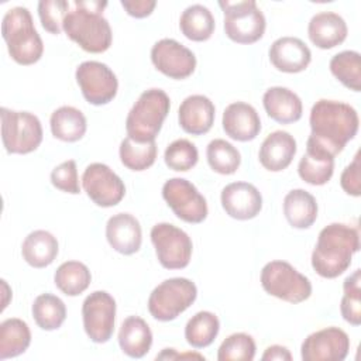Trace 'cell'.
Listing matches in <instances>:
<instances>
[{
	"instance_id": "cell-14",
	"label": "cell",
	"mask_w": 361,
	"mask_h": 361,
	"mask_svg": "<svg viewBox=\"0 0 361 361\" xmlns=\"http://www.w3.org/2000/svg\"><path fill=\"white\" fill-rule=\"evenodd\" d=\"M82 186L90 200L100 207L116 206L126 195L121 178L102 162H93L86 166L82 175Z\"/></svg>"
},
{
	"instance_id": "cell-19",
	"label": "cell",
	"mask_w": 361,
	"mask_h": 361,
	"mask_svg": "<svg viewBox=\"0 0 361 361\" xmlns=\"http://www.w3.org/2000/svg\"><path fill=\"white\" fill-rule=\"evenodd\" d=\"M223 130L235 141H251L261 131V118L257 110L244 102L228 104L223 113Z\"/></svg>"
},
{
	"instance_id": "cell-26",
	"label": "cell",
	"mask_w": 361,
	"mask_h": 361,
	"mask_svg": "<svg viewBox=\"0 0 361 361\" xmlns=\"http://www.w3.org/2000/svg\"><path fill=\"white\" fill-rule=\"evenodd\" d=\"M334 172V157L329 152L306 144V154L300 158L298 173L309 185L322 186L327 183Z\"/></svg>"
},
{
	"instance_id": "cell-37",
	"label": "cell",
	"mask_w": 361,
	"mask_h": 361,
	"mask_svg": "<svg viewBox=\"0 0 361 361\" xmlns=\"http://www.w3.org/2000/svg\"><path fill=\"white\" fill-rule=\"evenodd\" d=\"M206 157L209 166L221 175L234 173L241 164L240 151L233 144L221 138H216L209 142Z\"/></svg>"
},
{
	"instance_id": "cell-25",
	"label": "cell",
	"mask_w": 361,
	"mask_h": 361,
	"mask_svg": "<svg viewBox=\"0 0 361 361\" xmlns=\"http://www.w3.org/2000/svg\"><path fill=\"white\" fill-rule=\"evenodd\" d=\"M118 345L131 358H142L152 345V333L148 323L138 316H128L118 331Z\"/></svg>"
},
{
	"instance_id": "cell-24",
	"label": "cell",
	"mask_w": 361,
	"mask_h": 361,
	"mask_svg": "<svg viewBox=\"0 0 361 361\" xmlns=\"http://www.w3.org/2000/svg\"><path fill=\"white\" fill-rule=\"evenodd\" d=\"M262 103L267 114L276 123L289 124L300 120L302 117V100L295 92L288 87H269L264 93Z\"/></svg>"
},
{
	"instance_id": "cell-20",
	"label": "cell",
	"mask_w": 361,
	"mask_h": 361,
	"mask_svg": "<svg viewBox=\"0 0 361 361\" xmlns=\"http://www.w3.org/2000/svg\"><path fill=\"white\" fill-rule=\"evenodd\" d=\"M106 238L113 250L131 255L140 250L142 243L140 221L130 213H117L107 220Z\"/></svg>"
},
{
	"instance_id": "cell-7",
	"label": "cell",
	"mask_w": 361,
	"mask_h": 361,
	"mask_svg": "<svg viewBox=\"0 0 361 361\" xmlns=\"http://www.w3.org/2000/svg\"><path fill=\"white\" fill-rule=\"evenodd\" d=\"M1 140L8 154H30L42 141V126L39 118L28 111L0 109Z\"/></svg>"
},
{
	"instance_id": "cell-13",
	"label": "cell",
	"mask_w": 361,
	"mask_h": 361,
	"mask_svg": "<svg viewBox=\"0 0 361 361\" xmlns=\"http://www.w3.org/2000/svg\"><path fill=\"white\" fill-rule=\"evenodd\" d=\"M75 76L83 97L90 104H107L117 94V76L103 62L85 61L76 68Z\"/></svg>"
},
{
	"instance_id": "cell-4",
	"label": "cell",
	"mask_w": 361,
	"mask_h": 361,
	"mask_svg": "<svg viewBox=\"0 0 361 361\" xmlns=\"http://www.w3.org/2000/svg\"><path fill=\"white\" fill-rule=\"evenodd\" d=\"M1 35L11 59L17 63L32 65L41 59L44 44L27 7L17 6L7 10L1 23Z\"/></svg>"
},
{
	"instance_id": "cell-40",
	"label": "cell",
	"mask_w": 361,
	"mask_h": 361,
	"mask_svg": "<svg viewBox=\"0 0 361 361\" xmlns=\"http://www.w3.org/2000/svg\"><path fill=\"white\" fill-rule=\"evenodd\" d=\"M164 159L169 169L186 172L197 164L199 152L193 142L186 138H179L166 147Z\"/></svg>"
},
{
	"instance_id": "cell-34",
	"label": "cell",
	"mask_w": 361,
	"mask_h": 361,
	"mask_svg": "<svg viewBox=\"0 0 361 361\" xmlns=\"http://www.w3.org/2000/svg\"><path fill=\"white\" fill-rule=\"evenodd\" d=\"M220 322L212 312L203 310L192 316L185 327V338L188 344L195 348H204L210 345L217 337Z\"/></svg>"
},
{
	"instance_id": "cell-21",
	"label": "cell",
	"mask_w": 361,
	"mask_h": 361,
	"mask_svg": "<svg viewBox=\"0 0 361 361\" xmlns=\"http://www.w3.org/2000/svg\"><path fill=\"white\" fill-rule=\"evenodd\" d=\"M214 114L216 109L209 97L203 94H192L179 106V126L188 134L202 135L213 127Z\"/></svg>"
},
{
	"instance_id": "cell-3",
	"label": "cell",
	"mask_w": 361,
	"mask_h": 361,
	"mask_svg": "<svg viewBox=\"0 0 361 361\" xmlns=\"http://www.w3.org/2000/svg\"><path fill=\"white\" fill-rule=\"evenodd\" d=\"M63 21V31L83 51L102 54L107 51L113 41L109 21L103 17L107 1L76 0Z\"/></svg>"
},
{
	"instance_id": "cell-10",
	"label": "cell",
	"mask_w": 361,
	"mask_h": 361,
	"mask_svg": "<svg viewBox=\"0 0 361 361\" xmlns=\"http://www.w3.org/2000/svg\"><path fill=\"white\" fill-rule=\"evenodd\" d=\"M151 241L164 268L182 269L189 265L193 244L182 228L171 223H158L151 228Z\"/></svg>"
},
{
	"instance_id": "cell-36",
	"label": "cell",
	"mask_w": 361,
	"mask_h": 361,
	"mask_svg": "<svg viewBox=\"0 0 361 361\" xmlns=\"http://www.w3.org/2000/svg\"><path fill=\"white\" fill-rule=\"evenodd\" d=\"M330 71L350 90H361V56L357 51L336 54L330 59Z\"/></svg>"
},
{
	"instance_id": "cell-35",
	"label": "cell",
	"mask_w": 361,
	"mask_h": 361,
	"mask_svg": "<svg viewBox=\"0 0 361 361\" xmlns=\"http://www.w3.org/2000/svg\"><path fill=\"white\" fill-rule=\"evenodd\" d=\"M157 144L155 141L138 142L130 137H126L120 144V161L131 171H145L154 165L157 158Z\"/></svg>"
},
{
	"instance_id": "cell-28",
	"label": "cell",
	"mask_w": 361,
	"mask_h": 361,
	"mask_svg": "<svg viewBox=\"0 0 361 361\" xmlns=\"http://www.w3.org/2000/svg\"><path fill=\"white\" fill-rule=\"evenodd\" d=\"M283 214L295 228H309L317 219V203L305 189H293L283 199Z\"/></svg>"
},
{
	"instance_id": "cell-8",
	"label": "cell",
	"mask_w": 361,
	"mask_h": 361,
	"mask_svg": "<svg viewBox=\"0 0 361 361\" xmlns=\"http://www.w3.org/2000/svg\"><path fill=\"white\" fill-rule=\"evenodd\" d=\"M224 13V32L238 44H252L262 38L265 17L254 0L219 1Z\"/></svg>"
},
{
	"instance_id": "cell-44",
	"label": "cell",
	"mask_w": 361,
	"mask_h": 361,
	"mask_svg": "<svg viewBox=\"0 0 361 361\" xmlns=\"http://www.w3.org/2000/svg\"><path fill=\"white\" fill-rule=\"evenodd\" d=\"M120 3L127 14L135 18L148 17L157 6V1L154 0H121Z\"/></svg>"
},
{
	"instance_id": "cell-18",
	"label": "cell",
	"mask_w": 361,
	"mask_h": 361,
	"mask_svg": "<svg viewBox=\"0 0 361 361\" xmlns=\"http://www.w3.org/2000/svg\"><path fill=\"white\" fill-rule=\"evenodd\" d=\"M269 61L281 72L298 73L307 68L312 61L309 47L296 37H281L269 48Z\"/></svg>"
},
{
	"instance_id": "cell-6",
	"label": "cell",
	"mask_w": 361,
	"mask_h": 361,
	"mask_svg": "<svg viewBox=\"0 0 361 361\" xmlns=\"http://www.w3.org/2000/svg\"><path fill=\"white\" fill-rule=\"evenodd\" d=\"M197 298L196 285L188 278L161 282L148 298V310L159 322H171L183 313Z\"/></svg>"
},
{
	"instance_id": "cell-29",
	"label": "cell",
	"mask_w": 361,
	"mask_h": 361,
	"mask_svg": "<svg viewBox=\"0 0 361 361\" xmlns=\"http://www.w3.org/2000/svg\"><path fill=\"white\" fill-rule=\"evenodd\" d=\"M52 135L65 142L79 141L87 128L85 114L72 106H62L51 114Z\"/></svg>"
},
{
	"instance_id": "cell-45",
	"label": "cell",
	"mask_w": 361,
	"mask_h": 361,
	"mask_svg": "<svg viewBox=\"0 0 361 361\" xmlns=\"http://www.w3.org/2000/svg\"><path fill=\"white\" fill-rule=\"evenodd\" d=\"M262 361H274V360H278V361H290L292 360V354L289 353V350L283 345H271L265 350V353L262 354L261 357Z\"/></svg>"
},
{
	"instance_id": "cell-11",
	"label": "cell",
	"mask_w": 361,
	"mask_h": 361,
	"mask_svg": "<svg viewBox=\"0 0 361 361\" xmlns=\"http://www.w3.org/2000/svg\"><path fill=\"white\" fill-rule=\"evenodd\" d=\"M162 197L175 216L186 223L197 224L207 217V203L196 186L183 178H172L162 186Z\"/></svg>"
},
{
	"instance_id": "cell-12",
	"label": "cell",
	"mask_w": 361,
	"mask_h": 361,
	"mask_svg": "<svg viewBox=\"0 0 361 361\" xmlns=\"http://www.w3.org/2000/svg\"><path fill=\"white\" fill-rule=\"evenodd\" d=\"M83 329L94 343H107L114 331L116 300L106 290H94L82 305Z\"/></svg>"
},
{
	"instance_id": "cell-27",
	"label": "cell",
	"mask_w": 361,
	"mask_h": 361,
	"mask_svg": "<svg viewBox=\"0 0 361 361\" xmlns=\"http://www.w3.org/2000/svg\"><path fill=\"white\" fill-rule=\"evenodd\" d=\"M59 251L58 240L49 231H31L21 245V254L25 262L34 268H45L51 265Z\"/></svg>"
},
{
	"instance_id": "cell-1",
	"label": "cell",
	"mask_w": 361,
	"mask_h": 361,
	"mask_svg": "<svg viewBox=\"0 0 361 361\" xmlns=\"http://www.w3.org/2000/svg\"><path fill=\"white\" fill-rule=\"evenodd\" d=\"M309 123L312 131L306 144L314 145L336 157L355 137L360 118L353 106L343 102L320 99L310 110Z\"/></svg>"
},
{
	"instance_id": "cell-39",
	"label": "cell",
	"mask_w": 361,
	"mask_h": 361,
	"mask_svg": "<svg viewBox=\"0 0 361 361\" xmlns=\"http://www.w3.org/2000/svg\"><path fill=\"white\" fill-rule=\"evenodd\" d=\"M255 341L250 334L234 333L219 347V361H251L255 357Z\"/></svg>"
},
{
	"instance_id": "cell-16",
	"label": "cell",
	"mask_w": 361,
	"mask_h": 361,
	"mask_svg": "<svg viewBox=\"0 0 361 361\" xmlns=\"http://www.w3.org/2000/svg\"><path fill=\"white\" fill-rule=\"evenodd\" d=\"M350 350L347 333L338 327H326L309 334L300 347L303 361H343Z\"/></svg>"
},
{
	"instance_id": "cell-17",
	"label": "cell",
	"mask_w": 361,
	"mask_h": 361,
	"mask_svg": "<svg viewBox=\"0 0 361 361\" xmlns=\"http://www.w3.org/2000/svg\"><path fill=\"white\" fill-rule=\"evenodd\" d=\"M220 199L226 213L237 220L254 219L262 209L259 190L248 182L228 183L223 188Z\"/></svg>"
},
{
	"instance_id": "cell-9",
	"label": "cell",
	"mask_w": 361,
	"mask_h": 361,
	"mask_svg": "<svg viewBox=\"0 0 361 361\" xmlns=\"http://www.w3.org/2000/svg\"><path fill=\"white\" fill-rule=\"evenodd\" d=\"M264 290L289 303H300L310 298L312 283L286 261H271L261 271Z\"/></svg>"
},
{
	"instance_id": "cell-5",
	"label": "cell",
	"mask_w": 361,
	"mask_h": 361,
	"mask_svg": "<svg viewBox=\"0 0 361 361\" xmlns=\"http://www.w3.org/2000/svg\"><path fill=\"white\" fill-rule=\"evenodd\" d=\"M171 109L169 96L161 89H148L140 94L127 114V135L138 142L155 141Z\"/></svg>"
},
{
	"instance_id": "cell-43",
	"label": "cell",
	"mask_w": 361,
	"mask_h": 361,
	"mask_svg": "<svg viewBox=\"0 0 361 361\" xmlns=\"http://www.w3.org/2000/svg\"><path fill=\"white\" fill-rule=\"evenodd\" d=\"M340 185L347 195L358 197L361 195V180H360V154L357 152L354 161L345 166L340 176Z\"/></svg>"
},
{
	"instance_id": "cell-23",
	"label": "cell",
	"mask_w": 361,
	"mask_h": 361,
	"mask_svg": "<svg viewBox=\"0 0 361 361\" xmlns=\"http://www.w3.org/2000/svg\"><path fill=\"white\" fill-rule=\"evenodd\" d=\"M347 24L344 18L333 11H322L314 14L307 25L310 41L322 49H330L344 42L347 38Z\"/></svg>"
},
{
	"instance_id": "cell-41",
	"label": "cell",
	"mask_w": 361,
	"mask_h": 361,
	"mask_svg": "<svg viewBox=\"0 0 361 361\" xmlns=\"http://www.w3.org/2000/svg\"><path fill=\"white\" fill-rule=\"evenodd\" d=\"M69 8L71 3L65 0H41L38 3V16L42 27L51 34H61Z\"/></svg>"
},
{
	"instance_id": "cell-2",
	"label": "cell",
	"mask_w": 361,
	"mask_h": 361,
	"mask_svg": "<svg viewBox=\"0 0 361 361\" xmlns=\"http://www.w3.org/2000/svg\"><path fill=\"white\" fill-rule=\"evenodd\" d=\"M358 250V230L348 224L331 223L319 233L312 252V267L323 278H337L348 269L353 255Z\"/></svg>"
},
{
	"instance_id": "cell-33",
	"label": "cell",
	"mask_w": 361,
	"mask_h": 361,
	"mask_svg": "<svg viewBox=\"0 0 361 361\" xmlns=\"http://www.w3.org/2000/svg\"><path fill=\"white\" fill-rule=\"evenodd\" d=\"M31 312L37 326L47 331L59 329L66 319V306L63 300L52 293L37 296Z\"/></svg>"
},
{
	"instance_id": "cell-32",
	"label": "cell",
	"mask_w": 361,
	"mask_h": 361,
	"mask_svg": "<svg viewBox=\"0 0 361 361\" xmlns=\"http://www.w3.org/2000/svg\"><path fill=\"white\" fill-rule=\"evenodd\" d=\"M92 281L89 268L79 261H66L61 264L54 275L56 288L66 296H78L83 293Z\"/></svg>"
},
{
	"instance_id": "cell-42",
	"label": "cell",
	"mask_w": 361,
	"mask_h": 361,
	"mask_svg": "<svg viewBox=\"0 0 361 361\" xmlns=\"http://www.w3.org/2000/svg\"><path fill=\"white\" fill-rule=\"evenodd\" d=\"M51 183L62 192L78 195L80 192V185L76 162L73 159H68L55 166L51 172Z\"/></svg>"
},
{
	"instance_id": "cell-38",
	"label": "cell",
	"mask_w": 361,
	"mask_h": 361,
	"mask_svg": "<svg viewBox=\"0 0 361 361\" xmlns=\"http://www.w3.org/2000/svg\"><path fill=\"white\" fill-rule=\"evenodd\" d=\"M361 271L355 269L343 283L344 295L340 303V312L345 322L353 326L361 324Z\"/></svg>"
},
{
	"instance_id": "cell-30",
	"label": "cell",
	"mask_w": 361,
	"mask_h": 361,
	"mask_svg": "<svg viewBox=\"0 0 361 361\" xmlns=\"http://www.w3.org/2000/svg\"><path fill=\"white\" fill-rule=\"evenodd\" d=\"M30 343L31 331L24 320L11 317L0 323V360L23 354Z\"/></svg>"
},
{
	"instance_id": "cell-22",
	"label": "cell",
	"mask_w": 361,
	"mask_h": 361,
	"mask_svg": "<svg viewBox=\"0 0 361 361\" xmlns=\"http://www.w3.org/2000/svg\"><path fill=\"white\" fill-rule=\"evenodd\" d=\"M296 154V140L286 131L278 130L267 135L258 152L261 165L271 171L279 172L288 168Z\"/></svg>"
},
{
	"instance_id": "cell-31",
	"label": "cell",
	"mask_w": 361,
	"mask_h": 361,
	"mask_svg": "<svg viewBox=\"0 0 361 361\" xmlns=\"http://www.w3.org/2000/svg\"><path fill=\"white\" fill-rule=\"evenodd\" d=\"M216 23L212 11L202 4H192L185 8L179 20V28L182 34L196 42L207 41L213 31Z\"/></svg>"
},
{
	"instance_id": "cell-15",
	"label": "cell",
	"mask_w": 361,
	"mask_h": 361,
	"mask_svg": "<svg viewBox=\"0 0 361 361\" xmlns=\"http://www.w3.org/2000/svg\"><path fill=\"white\" fill-rule=\"evenodd\" d=\"M151 61L154 66L171 79H186L195 72V54L172 38H162L151 48Z\"/></svg>"
}]
</instances>
